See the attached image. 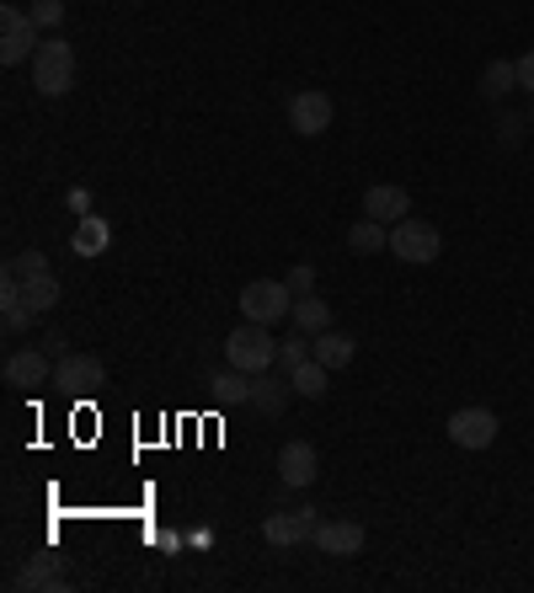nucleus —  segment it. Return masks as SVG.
I'll return each instance as SVG.
<instances>
[{"label": "nucleus", "mask_w": 534, "mask_h": 593, "mask_svg": "<svg viewBox=\"0 0 534 593\" xmlns=\"http://www.w3.org/2000/svg\"><path fill=\"white\" fill-rule=\"evenodd\" d=\"M225 364H236L246 375H267L278 364V337L257 321H240L230 337H225Z\"/></svg>", "instance_id": "1"}, {"label": "nucleus", "mask_w": 534, "mask_h": 593, "mask_svg": "<svg viewBox=\"0 0 534 593\" xmlns=\"http://www.w3.org/2000/svg\"><path fill=\"white\" fill-rule=\"evenodd\" d=\"M11 589H49V593H64L70 589V577H64L60 572V562H54V556H32L28 566H22V572H17V577H11Z\"/></svg>", "instance_id": "15"}, {"label": "nucleus", "mask_w": 534, "mask_h": 593, "mask_svg": "<svg viewBox=\"0 0 534 593\" xmlns=\"http://www.w3.org/2000/svg\"><path fill=\"white\" fill-rule=\"evenodd\" d=\"M524 123H530V119H513V113H503V123H497V134H503L507 145H513V140L524 134Z\"/></svg>", "instance_id": "31"}, {"label": "nucleus", "mask_w": 534, "mask_h": 593, "mask_svg": "<svg viewBox=\"0 0 534 593\" xmlns=\"http://www.w3.org/2000/svg\"><path fill=\"white\" fill-rule=\"evenodd\" d=\"M305 342H310L305 331H299V337H289V342H278V364H284V369H295V364H305V358H310V348H305Z\"/></svg>", "instance_id": "26"}, {"label": "nucleus", "mask_w": 534, "mask_h": 593, "mask_svg": "<svg viewBox=\"0 0 534 593\" xmlns=\"http://www.w3.org/2000/svg\"><path fill=\"white\" fill-rule=\"evenodd\" d=\"M518 86V64H507V60H492L486 70H481V96H507V91Z\"/></svg>", "instance_id": "23"}, {"label": "nucleus", "mask_w": 534, "mask_h": 593, "mask_svg": "<svg viewBox=\"0 0 534 593\" xmlns=\"http://www.w3.org/2000/svg\"><path fill=\"white\" fill-rule=\"evenodd\" d=\"M289 380H267V375H251V412L263 417H278L284 412V401H289Z\"/></svg>", "instance_id": "20"}, {"label": "nucleus", "mask_w": 534, "mask_h": 593, "mask_svg": "<svg viewBox=\"0 0 534 593\" xmlns=\"http://www.w3.org/2000/svg\"><path fill=\"white\" fill-rule=\"evenodd\" d=\"M348 246H353L358 257H374V252H390V231L380 225V219H369V214H363V219H358L353 231H348Z\"/></svg>", "instance_id": "22"}, {"label": "nucleus", "mask_w": 534, "mask_h": 593, "mask_svg": "<svg viewBox=\"0 0 534 593\" xmlns=\"http://www.w3.org/2000/svg\"><path fill=\"white\" fill-rule=\"evenodd\" d=\"M284 284H289V295H295V299L316 295V267H310V263H295V267H289V278H284Z\"/></svg>", "instance_id": "25"}, {"label": "nucleus", "mask_w": 534, "mask_h": 593, "mask_svg": "<svg viewBox=\"0 0 534 593\" xmlns=\"http://www.w3.org/2000/svg\"><path fill=\"white\" fill-rule=\"evenodd\" d=\"M208 390H214V401H225V407H251V375L236 369V364H230L225 375H214Z\"/></svg>", "instance_id": "19"}, {"label": "nucleus", "mask_w": 534, "mask_h": 593, "mask_svg": "<svg viewBox=\"0 0 534 593\" xmlns=\"http://www.w3.org/2000/svg\"><path fill=\"white\" fill-rule=\"evenodd\" d=\"M363 214H369V219H380V225H396V219H407V214H412V193H407V187H396V182H374V187L363 193Z\"/></svg>", "instance_id": "13"}, {"label": "nucleus", "mask_w": 534, "mask_h": 593, "mask_svg": "<svg viewBox=\"0 0 534 593\" xmlns=\"http://www.w3.org/2000/svg\"><path fill=\"white\" fill-rule=\"evenodd\" d=\"M316 476H321V454H316V444L289 439V444L278 449V481H284V487L305 492V487H316Z\"/></svg>", "instance_id": "9"}, {"label": "nucleus", "mask_w": 534, "mask_h": 593, "mask_svg": "<svg viewBox=\"0 0 534 593\" xmlns=\"http://www.w3.org/2000/svg\"><path fill=\"white\" fill-rule=\"evenodd\" d=\"M49 380H54V358L43 348H22V354L6 358V386L32 390V386H49Z\"/></svg>", "instance_id": "12"}, {"label": "nucleus", "mask_w": 534, "mask_h": 593, "mask_svg": "<svg viewBox=\"0 0 534 593\" xmlns=\"http://www.w3.org/2000/svg\"><path fill=\"white\" fill-rule=\"evenodd\" d=\"M497 412H486V407H460V412L449 417V439L460 449H492L497 444Z\"/></svg>", "instance_id": "8"}, {"label": "nucleus", "mask_w": 534, "mask_h": 593, "mask_svg": "<svg viewBox=\"0 0 534 593\" xmlns=\"http://www.w3.org/2000/svg\"><path fill=\"white\" fill-rule=\"evenodd\" d=\"M305 337H321V331L331 327V305L327 299H316V295H305V299H295V316H289Z\"/></svg>", "instance_id": "21"}, {"label": "nucleus", "mask_w": 534, "mask_h": 593, "mask_svg": "<svg viewBox=\"0 0 534 593\" xmlns=\"http://www.w3.org/2000/svg\"><path fill=\"white\" fill-rule=\"evenodd\" d=\"M11 267H17V273H43L49 257H43V252H22V257H11Z\"/></svg>", "instance_id": "28"}, {"label": "nucleus", "mask_w": 534, "mask_h": 593, "mask_svg": "<svg viewBox=\"0 0 534 593\" xmlns=\"http://www.w3.org/2000/svg\"><path fill=\"white\" fill-rule=\"evenodd\" d=\"M353 354H358V342L348 337V331H337V327H327L321 337H310V358H321L327 369H348Z\"/></svg>", "instance_id": "17"}, {"label": "nucleus", "mask_w": 534, "mask_h": 593, "mask_svg": "<svg viewBox=\"0 0 534 593\" xmlns=\"http://www.w3.org/2000/svg\"><path fill=\"white\" fill-rule=\"evenodd\" d=\"M390 252L401 257V263H439V252H444V236H439V225H428V219H417V214H407V219H396L390 225Z\"/></svg>", "instance_id": "4"}, {"label": "nucleus", "mask_w": 534, "mask_h": 593, "mask_svg": "<svg viewBox=\"0 0 534 593\" xmlns=\"http://www.w3.org/2000/svg\"><path fill=\"white\" fill-rule=\"evenodd\" d=\"M38 54V22L22 6H0V64H22Z\"/></svg>", "instance_id": "5"}, {"label": "nucleus", "mask_w": 534, "mask_h": 593, "mask_svg": "<svg viewBox=\"0 0 534 593\" xmlns=\"http://www.w3.org/2000/svg\"><path fill=\"white\" fill-rule=\"evenodd\" d=\"M54 386L70 390V396H96V390L107 386V364L96 354H64L54 364Z\"/></svg>", "instance_id": "6"}, {"label": "nucleus", "mask_w": 534, "mask_h": 593, "mask_svg": "<svg viewBox=\"0 0 534 593\" xmlns=\"http://www.w3.org/2000/svg\"><path fill=\"white\" fill-rule=\"evenodd\" d=\"M11 273H17V267H11ZM17 278H22V299H28L32 305V316H49V310H54V305H60V278H54V267H43V273H17Z\"/></svg>", "instance_id": "14"}, {"label": "nucleus", "mask_w": 534, "mask_h": 593, "mask_svg": "<svg viewBox=\"0 0 534 593\" xmlns=\"http://www.w3.org/2000/svg\"><path fill=\"white\" fill-rule=\"evenodd\" d=\"M43 354L54 358V364H60V358H64V354H70V337H64V331H60V327H49V331H43Z\"/></svg>", "instance_id": "27"}, {"label": "nucleus", "mask_w": 534, "mask_h": 593, "mask_svg": "<svg viewBox=\"0 0 534 593\" xmlns=\"http://www.w3.org/2000/svg\"><path fill=\"white\" fill-rule=\"evenodd\" d=\"M331 96L327 91H316V86H305V91H295L289 96V129L295 134H305V140H316V134H327L331 129Z\"/></svg>", "instance_id": "7"}, {"label": "nucleus", "mask_w": 534, "mask_h": 593, "mask_svg": "<svg viewBox=\"0 0 534 593\" xmlns=\"http://www.w3.org/2000/svg\"><path fill=\"white\" fill-rule=\"evenodd\" d=\"M28 11H32V22H38L43 32H54L64 22V0H32Z\"/></svg>", "instance_id": "24"}, {"label": "nucleus", "mask_w": 534, "mask_h": 593, "mask_svg": "<svg viewBox=\"0 0 534 593\" xmlns=\"http://www.w3.org/2000/svg\"><path fill=\"white\" fill-rule=\"evenodd\" d=\"M316 530H321V513L295 508V513H273L263 524V540L267 545H305V540H316Z\"/></svg>", "instance_id": "10"}, {"label": "nucleus", "mask_w": 534, "mask_h": 593, "mask_svg": "<svg viewBox=\"0 0 534 593\" xmlns=\"http://www.w3.org/2000/svg\"><path fill=\"white\" fill-rule=\"evenodd\" d=\"M363 540H369V534H363L358 519H321V530H316L310 545H316L321 556H358V551H363Z\"/></svg>", "instance_id": "11"}, {"label": "nucleus", "mask_w": 534, "mask_h": 593, "mask_svg": "<svg viewBox=\"0 0 534 593\" xmlns=\"http://www.w3.org/2000/svg\"><path fill=\"white\" fill-rule=\"evenodd\" d=\"M530 129H534V108H530Z\"/></svg>", "instance_id": "32"}, {"label": "nucleus", "mask_w": 534, "mask_h": 593, "mask_svg": "<svg viewBox=\"0 0 534 593\" xmlns=\"http://www.w3.org/2000/svg\"><path fill=\"white\" fill-rule=\"evenodd\" d=\"M513 64H518V86H524V91H534V49H530V54H518V60H513Z\"/></svg>", "instance_id": "30"}, {"label": "nucleus", "mask_w": 534, "mask_h": 593, "mask_svg": "<svg viewBox=\"0 0 534 593\" xmlns=\"http://www.w3.org/2000/svg\"><path fill=\"white\" fill-rule=\"evenodd\" d=\"M70 214H75V219H86V214H91V193H86V187H70Z\"/></svg>", "instance_id": "29"}, {"label": "nucleus", "mask_w": 534, "mask_h": 593, "mask_svg": "<svg viewBox=\"0 0 534 593\" xmlns=\"http://www.w3.org/2000/svg\"><path fill=\"white\" fill-rule=\"evenodd\" d=\"M289 386H295V396H305V401H321V396L331 390V369L321 364V358H305V364L289 369Z\"/></svg>", "instance_id": "18"}, {"label": "nucleus", "mask_w": 534, "mask_h": 593, "mask_svg": "<svg viewBox=\"0 0 534 593\" xmlns=\"http://www.w3.org/2000/svg\"><path fill=\"white\" fill-rule=\"evenodd\" d=\"M32 86L38 96H64L75 86V49L64 38H43L38 54H32Z\"/></svg>", "instance_id": "2"}, {"label": "nucleus", "mask_w": 534, "mask_h": 593, "mask_svg": "<svg viewBox=\"0 0 534 593\" xmlns=\"http://www.w3.org/2000/svg\"><path fill=\"white\" fill-rule=\"evenodd\" d=\"M107 241H113V225H107L102 214H86V219H75V231H70V252H75V257H102Z\"/></svg>", "instance_id": "16"}, {"label": "nucleus", "mask_w": 534, "mask_h": 593, "mask_svg": "<svg viewBox=\"0 0 534 593\" xmlns=\"http://www.w3.org/2000/svg\"><path fill=\"white\" fill-rule=\"evenodd\" d=\"M240 316L257 321V327H278L284 316H295L289 284H278V278H251V284L240 289Z\"/></svg>", "instance_id": "3"}]
</instances>
